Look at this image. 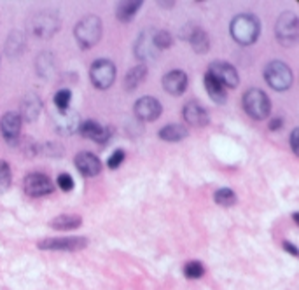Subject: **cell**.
<instances>
[{"label": "cell", "instance_id": "f1b7e54d", "mask_svg": "<svg viewBox=\"0 0 299 290\" xmlns=\"http://www.w3.org/2000/svg\"><path fill=\"white\" fill-rule=\"evenodd\" d=\"M11 182H13V173H11L9 164L6 161H0V194L9 189Z\"/></svg>", "mask_w": 299, "mask_h": 290}, {"label": "cell", "instance_id": "52a82bcc", "mask_svg": "<svg viewBox=\"0 0 299 290\" xmlns=\"http://www.w3.org/2000/svg\"><path fill=\"white\" fill-rule=\"evenodd\" d=\"M88 246V238L83 236H65V238H46L39 242L41 250H60V252H76Z\"/></svg>", "mask_w": 299, "mask_h": 290}, {"label": "cell", "instance_id": "d6986e66", "mask_svg": "<svg viewBox=\"0 0 299 290\" xmlns=\"http://www.w3.org/2000/svg\"><path fill=\"white\" fill-rule=\"evenodd\" d=\"M41 100H39L37 94L30 93L23 98L21 102V116H23L27 121H35L39 118V112H41Z\"/></svg>", "mask_w": 299, "mask_h": 290}, {"label": "cell", "instance_id": "6da1fadb", "mask_svg": "<svg viewBox=\"0 0 299 290\" xmlns=\"http://www.w3.org/2000/svg\"><path fill=\"white\" fill-rule=\"evenodd\" d=\"M261 24L259 20L252 14H238L231 21V37L241 46H250L259 38Z\"/></svg>", "mask_w": 299, "mask_h": 290}, {"label": "cell", "instance_id": "1f68e13d", "mask_svg": "<svg viewBox=\"0 0 299 290\" xmlns=\"http://www.w3.org/2000/svg\"><path fill=\"white\" fill-rule=\"evenodd\" d=\"M58 186L62 190L69 192V190L74 189V178L69 175V173H62V175H58Z\"/></svg>", "mask_w": 299, "mask_h": 290}, {"label": "cell", "instance_id": "7a4b0ae2", "mask_svg": "<svg viewBox=\"0 0 299 290\" xmlns=\"http://www.w3.org/2000/svg\"><path fill=\"white\" fill-rule=\"evenodd\" d=\"M74 35L76 40L83 49H90L100 40L102 37V21L98 16H86L81 20L74 28Z\"/></svg>", "mask_w": 299, "mask_h": 290}, {"label": "cell", "instance_id": "7c38bea8", "mask_svg": "<svg viewBox=\"0 0 299 290\" xmlns=\"http://www.w3.org/2000/svg\"><path fill=\"white\" fill-rule=\"evenodd\" d=\"M76 168L84 176H95L102 172V161L93 154V152H79L74 159Z\"/></svg>", "mask_w": 299, "mask_h": 290}, {"label": "cell", "instance_id": "e0dca14e", "mask_svg": "<svg viewBox=\"0 0 299 290\" xmlns=\"http://www.w3.org/2000/svg\"><path fill=\"white\" fill-rule=\"evenodd\" d=\"M152 37H154V34L151 30H147L144 34H140L137 44H135V54L142 62H149V60H154L158 56V49L154 48Z\"/></svg>", "mask_w": 299, "mask_h": 290}, {"label": "cell", "instance_id": "2e32d148", "mask_svg": "<svg viewBox=\"0 0 299 290\" xmlns=\"http://www.w3.org/2000/svg\"><path fill=\"white\" fill-rule=\"evenodd\" d=\"M187 74L182 72V70H173V72H168L165 77H163V88H165L166 93L170 94H182L187 88Z\"/></svg>", "mask_w": 299, "mask_h": 290}, {"label": "cell", "instance_id": "d590c367", "mask_svg": "<svg viewBox=\"0 0 299 290\" xmlns=\"http://www.w3.org/2000/svg\"><path fill=\"white\" fill-rule=\"evenodd\" d=\"M280 126H282V119H280V118L271 119V122H269V130H278Z\"/></svg>", "mask_w": 299, "mask_h": 290}, {"label": "cell", "instance_id": "4fadbf2b", "mask_svg": "<svg viewBox=\"0 0 299 290\" xmlns=\"http://www.w3.org/2000/svg\"><path fill=\"white\" fill-rule=\"evenodd\" d=\"M182 116L187 124L194 126V128H203V126H206L210 121L208 112H206L198 102H189V104L184 105Z\"/></svg>", "mask_w": 299, "mask_h": 290}, {"label": "cell", "instance_id": "9c48e42d", "mask_svg": "<svg viewBox=\"0 0 299 290\" xmlns=\"http://www.w3.org/2000/svg\"><path fill=\"white\" fill-rule=\"evenodd\" d=\"M208 74L215 80H219L224 88H236L238 86L236 68L226 62H213L208 68Z\"/></svg>", "mask_w": 299, "mask_h": 290}, {"label": "cell", "instance_id": "83f0119b", "mask_svg": "<svg viewBox=\"0 0 299 290\" xmlns=\"http://www.w3.org/2000/svg\"><path fill=\"white\" fill-rule=\"evenodd\" d=\"M184 274H186V278H191V280H198V278H201L205 274V268L198 260H189L184 266Z\"/></svg>", "mask_w": 299, "mask_h": 290}, {"label": "cell", "instance_id": "8992f818", "mask_svg": "<svg viewBox=\"0 0 299 290\" xmlns=\"http://www.w3.org/2000/svg\"><path fill=\"white\" fill-rule=\"evenodd\" d=\"M91 82L95 84V88L98 90H107L114 84L116 79V65L110 60H97L91 65L90 70Z\"/></svg>", "mask_w": 299, "mask_h": 290}, {"label": "cell", "instance_id": "ffe728a7", "mask_svg": "<svg viewBox=\"0 0 299 290\" xmlns=\"http://www.w3.org/2000/svg\"><path fill=\"white\" fill-rule=\"evenodd\" d=\"M142 7L140 0H126V2H119L116 6V18L123 23H128L135 14L138 12V9Z\"/></svg>", "mask_w": 299, "mask_h": 290}, {"label": "cell", "instance_id": "ac0fdd59", "mask_svg": "<svg viewBox=\"0 0 299 290\" xmlns=\"http://www.w3.org/2000/svg\"><path fill=\"white\" fill-rule=\"evenodd\" d=\"M186 30V34H184V38H187L191 44V48L194 49L196 52H206L210 48V40H208V35H206L205 30H201V28L198 26H193V24H189V26L184 28Z\"/></svg>", "mask_w": 299, "mask_h": 290}, {"label": "cell", "instance_id": "44dd1931", "mask_svg": "<svg viewBox=\"0 0 299 290\" xmlns=\"http://www.w3.org/2000/svg\"><path fill=\"white\" fill-rule=\"evenodd\" d=\"M205 88H206L208 96L212 98V102H215V104H224V102H226L227 94H226V91H224V86L219 82V80L213 79L208 72H206V76H205Z\"/></svg>", "mask_w": 299, "mask_h": 290}, {"label": "cell", "instance_id": "f546056e", "mask_svg": "<svg viewBox=\"0 0 299 290\" xmlns=\"http://www.w3.org/2000/svg\"><path fill=\"white\" fill-rule=\"evenodd\" d=\"M70 100H72V93H70L69 90H60L58 93L55 94V105L60 112L69 110Z\"/></svg>", "mask_w": 299, "mask_h": 290}, {"label": "cell", "instance_id": "d4e9b609", "mask_svg": "<svg viewBox=\"0 0 299 290\" xmlns=\"http://www.w3.org/2000/svg\"><path fill=\"white\" fill-rule=\"evenodd\" d=\"M213 200H215V203L220 204V206H233V204L236 203V194H234V190L229 189V187H222V189L215 190Z\"/></svg>", "mask_w": 299, "mask_h": 290}, {"label": "cell", "instance_id": "d6a6232c", "mask_svg": "<svg viewBox=\"0 0 299 290\" xmlns=\"http://www.w3.org/2000/svg\"><path fill=\"white\" fill-rule=\"evenodd\" d=\"M21 38H18V35L16 34H13L9 37V40H7V51L9 52H20V49H21Z\"/></svg>", "mask_w": 299, "mask_h": 290}, {"label": "cell", "instance_id": "603a6c76", "mask_svg": "<svg viewBox=\"0 0 299 290\" xmlns=\"http://www.w3.org/2000/svg\"><path fill=\"white\" fill-rule=\"evenodd\" d=\"M145 77H147V66L145 65L133 66L131 70H128L126 77H124V88H126L128 91L135 90V88H138L144 82Z\"/></svg>", "mask_w": 299, "mask_h": 290}, {"label": "cell", "instance_id": "e575fe53", "mask_svg": "<svg viewBox=\"0 0 299 290\" xmlns=\"http://www.w3.org/2000/svg\"><path fill=\"white\" fill-rule=\"evenodd\" d=\"M283 250H287V252H290L294 257H296L297 254H299V252H297V248H296V245H292V243H290V242H283Z\"/></svg>", "mask_w": 299, "mask_h": 290}, {"label": "cell", "instance_id": "30bf717a", "mask_svg": "<svg viewBox=\"0 0 299 290\" xmlns=\"http://www.w3.org/2000/svg\"><path fill=\"white\" fill-rule=\"evenodd\" d=\"M161 112H163L161 104L152 96H142L135 104V116L140 121H147V122L156 121L161 116Z\"/></svg>", "mask_w": 299, "mask_h": 290}, {"label": "cell", "instance_id": "484cf974", "mask_svg": "<svg viewBox=\"0 0 299 290\" xmlns=\"http://www.w3.org/2000/svg\"><path fill=\"white\" fill-rule=\"evenodd\" d=\"M77 114L76 112H62V116H60L58 119V128L62 130V132H74V130L77 128Z\"/></svg>", "mask_w": 299, "mask_h": 290}, {"label": "cell", "instance_id": "ba28073f", "mask_svg": "<svg viewBox=\"0 0 299 290\" xmlns=\"http://www.w3.org/2000/svg\"><path fill=\"white\" fill-rule=\"evenodd\" d=\"M23 186L27 194L32 198L48 196V194L53 192V187H55L51 180H49V176L44 175V173H30V175H27Z\"/></svg>", "mask_w": 299, "mask_h": 290}, {"label": "cell", "instance_id": "277c9868", "mask_svg": "<svg viewBox=\"0 0 299 290\" xmlns=\"http://www.w3.org/2000/svg\"><path fill=\"white\" fill-rule=\"evenodd\" d=\"M264 79L275 91H285L292 86V70L283 62H271L264 70Z\"/></svg>", "mask_w": 299, "mask_h": 290}, {"label": "cell", "instance_id": "4dcf8cb0", "mask_svg": "<svg viewBox=\"0 0 299 290\" xmlns=\"http://www.w3.org/2000/svg\"><path fill=\"white\" fill-rule=\"evenodd\" d=\"M124 150L123 148H117V150H114L112 154H110V158L107 159V166H109L110 170H116V168H119L121 164H123V161H124Z\"/></svg>", "mask_w": 299, "mask_h": 290}, {"label": "cell", "instance_id": "5bb4252c", "mask_svg": "<svg viewBox=\"0 0 299 290\" xmlns=\"http://www.w3.org/2000/svg\"><path fill=\"white\" fill-rule=\"evenodd\" d=\"M79 132L81 135L84 136V138H90L93 140V142L97 144H107L110 138V132L105 128V126H102L100 122L93 121V119H88V121H84L83 124L79 126Z\"/></svg>", "mask_w": 299, "mask_h": 290}, {"label": "cell", "instance_id": "cb8c5ba5", "mask_svg": "<svg viewBox=\"0 0 299 290\" xmlns=\"http://www.w3.org/2000/svg\"><path fill=\"white\" fill-rule=\"evenodd\" d=\"M83 224L79 215H58V217L53 218L51 228L56 229V231H72V229H77Z\"/></svg>", "mask_w": 299, "mask_h": 290}, {"label": "cell", "instance_id": "8d00e7d4", "mask_svg": "<svg viewBox=\"0 0 299 290\" xmlns=\"http://www.w3.org/2000/svg\"><path fill=\"white\" fill-rule=\"evenodd\" d=\"M158 6H161V7H173V2H158Z\"/></svg>", "mask_w": 299, "mask_h": 290}, {"label": "cell", "instance_id": "3957f363", "mask_svg": "<svg viewBox=\"0 0 299 290\" xmlns=\"http://www.w3.org/2000/svg\"><path fill=\"white\" fill-rule=\"evenodd\" d=\"M243 108L252 119L262 121L269 116L271 110V102L261 90H248L243 96Z\"/></svg>", "mask_w": 299, "mask_h": 290}, {"label": "cell", "instance_id": "4316f807", "mask_svg": "<svg viewBox=\"0 0 299 290\" xmlns=\"http://www.w3.org/2000/svg\"><path fill=\"white\" fill-rule=\"evenodd\" d=\"M152 42H154V48L158 49V51L159 49H168L172 48L173 44V37L166 30H159V32H154Z\"/></svg>", "mask_w": 299, "mask_h": 290}, {"label": "cell", "instance_id": "8fae6325", "mask_svg": "<svg viewBox=\"0 0 299 290\" xmlns=\"http://www.w3.org/2000/svg\"><path fill=\"white\" fill-rule=\"evenodd\" d=\"M0 130H2L4 140L11 145L18 144L21 133V116L18 112H7L0 121Z\"/></svg>", "mask_w": 299, "mask_h": 290}, {"label": "cell", "instance_id": "836d02e7", "mask_svg": "<svg viewBox=\"0 0 299 290\" xmlns=\"http://www.w3.org/2000/svg\"><path fill=\"white\" fill-rule=\"evenodd\" d=\"M297 135H299V130L296 128L292 133H290V147H292V150H294V154H297Z\"/></svg>", "mask_w": 299, "mask_h": 290}, {"label": "cell", "instance_id": "9a60e30c", "mask_svg": "<svg viewBox=\"0 0 299 290\" xmlns=\"http://www.w3.org/2000/svg\"><path fill=\"white\" fill-rule=\"evenodd\" d=\"M32 30L42 38L51 37V35L58 30V18L51 12L39 14V16L34 20V23H32Z\"/></svg>", "mask_w": 299, "mask_h": 290}, {"label": "cell", "instance_id": "7402d4cb", "mask_svg": "<svg viewBox=\"0 0 299 290\" xmlns=\"http://www.w3.org/2000/svg\"><path fill=\"white\" fill-rule=\"evenodd\" d=\"M187 136V128L182 124H166L159 130V138L165 142H180Z\"/></svg>", "mask_w": 299, "mask_h": 290}, {"label": "cell", "instance_id": "5b68a950", "mask_svg": "<svg viewBox=\"0 0 299 290\" xmlns=\"http://www.w3.org/2000/svg\"><path fill=\"white\" fill-rule=\"evenodd\" d=\"M276 38L282 46H294L299 37V20L294 12H283L276 20Z\"/></svg>", "mask_w": 299, "mask_h": 290}]
</instances>
